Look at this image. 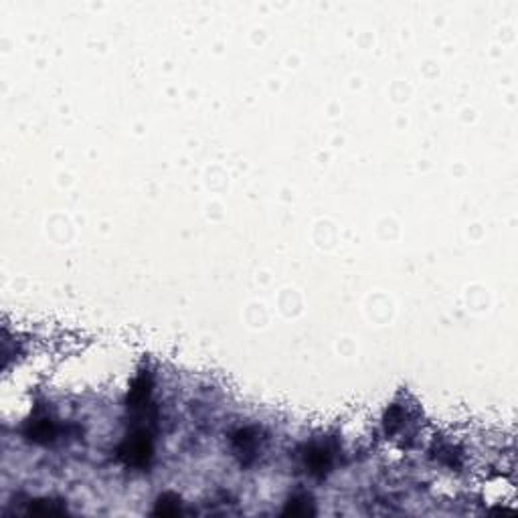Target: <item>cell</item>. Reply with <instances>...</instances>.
<instances>
[{"label":"cell","mask_w":518,"mask_h":518,"mask_svg":"<svg viewBox=\"0 0 518 518\" xmlns=\"http://www.w3.org/2000/svg\"><path fill=\"white\" fill-rule=\"evenodd\" d=\"M154 456V447H152V435L146 430H138L126 437V441L120 447V458L136 470H144L150 466Z\"/></svg>","instance_id":"6da1fadb"},{"label":"cell","mask_w":518,"mask_h":518,"mask_svg":"<svg viewBox=\"0 0 518 518\" xmlns=\"http://www.w3.org/2000/svg\"><path fill=\"white\" fill-rule=\"evenodd\" d=\"M304 460H306L308 472L314 478H324L332 468V456L328 449H322V447H310Z\"/></svg>","instance_id":"7a4b0ae2"},{"label":"cell","mask_w":518,"mask_h":518,"mask_svg":"<svg viewBox=\"0 0 518 518\" xmlns=\"http://www.w3.org/2000/svg\"><path fill=\"white\" fill-rule=\"evenodd\" d=\"M182 513V502L180 496L174 492H164L162 496H158V500L154 502V517H178Z\"/></svg>","instance_id":"3957f363"},{"label":"cell","mask_w":518,"mask_h":518,"mask_svg":"<svg viewBox=\"0 0 518 518\" xmlns=\"http://www.w3.org/2000/svg\"><path fill=\"white\" fill-rule=\"evenodd\" d=\"M25 435H27L29 441L45 445V443H51V441L55 439L57 430H55L53 421H49V419H39V421H35V423L29 426V430L25 432Z\"/></svg>","instance_id":"277c9868"},{"label":"cell","mask_w":518,"mask_h":518,"mask_svg":"<svg viewBox=\"0 0 518 518\" xmlns=\"http://www.w3.org/2000/svg\"><path fill=\"white\" fill-rule=\"evenodd\" d=\"M282 515L286 517H310V515H316V508H314V502L308 494H294L288 502H286V508L282 510Z\"/></svg>","instance_id":"5b68a950"},{"label":"cell","mask_w":518,"mask_h":518,"mask_svg":"<svg viewBox=\"0 0 518 518\" xmlns=\"http://www.w3.org/2000/svg\"><path fill=\"white\" fill-rule=\"evenodd\" d=\"M67 510L65 502H55L51 498H39V500H31L27 513L31 515H63Z\"/></svg>","instance_id":"8992f818"},{"label":"cell","mask_w":518,"mask_h":518,"mask_svg":"<svg viewBox=\"0 0 518 518\" xmlns=\"http://www.w3.org/2000/svg\"><path fill=\"white\" fill-rule=\"evenodd\" d=\"M258 445V439L251 435L249 430H239L237 433H233V447L239 456H254Z\"/></svg>","instance_id":"52a82bcc"}]
</instances>
